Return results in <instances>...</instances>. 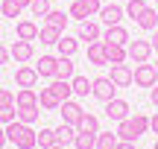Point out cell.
<instances>
[{"label": "cell", "mask_w": 158, "mask_h": 149, "mask_svg": "<svg viewBox=\"0 0 158 149\" xmlns=\"http://www.w3.org/2000/svg\"><path fill=\"white\" fill-rule=\"evenodd\" d=\"M6 138H9V143L18 146V149H35L38 146V132H35L32 126H27V123H21V120H15V123L6 126Z\"/></svg>", "instance_id": "1"}, {"label": "cell", "mask_w": 158, "mask_h": 149, "mask_svg": "<svg viewBox=\"0 0 158 149\" xmlns=\"http://www.w3.org/2000/svg\"><path fill=\"white\" fill-rule=\"evenodd\" d=\"M100 9H102V3L100 0H73L70 3V9H68V15L73 18V21H88V18H94V15H100Z\"/></svg>", "instance_id": "2"}, {"label": "cell", "mask_w": 158, "mask_h": 149, "mask_svg": "<svg viewBox=\"0 0 158 149\" xmlns=\"http://www.w3.org/2000/svg\"><path fill=\"white\" fill-rule=\"evenodd\" d=\"M152 44L149 41H143V38H135V41H129L126 44V56L132 58L135 64H143V62H149V56H152Z\"/></svg>", "instance_id": "3"}, {"label": "cell", "mask_w": 158, "mask_h": 149, "mask_svg": "<svg viewBox=\"0 0 158 149\" xmlns=\"http://www.w3.org/2000/svg\"><path fill=\"white\" fill-rule=\"evenodd\" d=\"M132 82H135L138 88H152L158 85V70H155V64H138L135 70H132Z\"/></svg>", "instance_id": "4"}, {"label": "cell", "mask_w": 158, "mask_h": 149, "mask_svg": "<svg viewBox=\"0 0 158 149\" xmlns=\"http://www.w3.org/2000/svg\"><path fill=\"white\" fill-rule=\"evenodd\" d=\"M114 94H117V85H114L108 76H100V79L91 82V97H97L100 103H108V99H114Z\"/></svg>", "instance_id": "5"}, {"label": "cell", "mask_w": 158, "mask_h": 149, "mask_svg": "<svg viewBox=\"0 0 158 149\" xmlns=\"http://www.w3.org/2000/svg\"><path fill=\"white\" fill-rule=\"evenodd\" d=\"M129 111H132V108H129V103H126V99H117V97H114V99H108V103H106V117H108V120H114V123L132 117Z\"/></svg>", "instance_id": "6"}, {"label": "cell", "mask_w": 158, "mask_h": 149, "mask_svg": "<svg viewBox=\"0 0 158 149\" xmlns=\"http://www.w3.org/2000/svg\"><path fill=\"white\" fill-rule=\"evenodd\" d=\"M102 41H106V44H129V29L123 26V23H114V26H106V32H102Z\"/></svg>", "instance_id": "7"}, {"label": "cell", "mask_w": 158, "mask_h": 149, "mask_svg": "<svg viewBox=\"0 0 158 149\" xmlns=\"http://www.w3.org/2000/svg\"><path fill=\"white\" fill-rule=\"evenodd\" d=\"M59 114H62V123H70V126H76L79 117H82L85 111H82V105H79V103H73V99H64V103L59 105Z\"/></svg>", "instance_id": "8"}, {"label": "cell", "mask_w": 158, "mask_h": 149, "mask_svg": "<svg viewBox=\"0 0 158 149\" xmlns=\"http://www.w3.org/2000/svg\"><path fill=\"white\" fill-rule=\"evenodd\" d=\"M108 79L117 88H129L132 85V67L129 64H111V76H108Z\"/></svg>", "instance_id": "9"}, {"label": "cell", "mask_w": 158, "mask_h": 149, "mask_svg": "<svg viewBox=\"0 0 158 149\" xmlns=\"http://www.w3.org/2000/svg\"><path fill=\"white\" fill-rule=\"evenodd\" d=\"M9 56L15 58L18 64H23V62H29V58H32V41H21V38H18L15 44H12V50H9Z\"/></svg>", "instance_id": "10"}, {"label": "cell", "mask_w": 158, "mask_h": 149, "mask_svg": "<svg viewBox=\"0 0 158 149\" xmlns=\"http://www.w3.org/2000/svg\"><path fill=\"white\" fill-rule=\"evenodd\" d=\"M123 6H117V3H111V6H102L100 9V21L106 23V26H114V23H120L123 21Z\"/></svg>", "instance_id": "11"}, {"label": "cell", "mask_w": 158, "mask_h": 149, "mask_svg": "<svg viewBox=\"0 0 158 149\" xmlns=\"http://www.w3.org/2000/svg\"><path fill=\"white\" fill-rule=\"evenodd\" d=\"M15 82H18V88H35V82H38V73H35V67H27V64H21V67L15 70Z\"/></svg>", "instance_id": "12"}, {"label": "cell", "mask_w": 158, "mask_h": 149, "mask_svg": "<svg viewBox=\"0 0 158 149\" xmlns=\"http://www.w3.org/2000/svg\"><path fill=\"white\" fill-rule=\"evenodd\" d=\"M56 62L59 56H41L38 64H35V73L44 76V79H56Z\"/></svg>", "instance_id": "13"}, {"label": "cell", "mask_w": 158, "mask_h": 149, "mask_svg": "<svg viewBox=\"0 0 158 149\" xmlns=\"http://www.w3.org/2000/svg\"><path fill=\"white\" fill-rule=\"evenodd\" d=\"M79 41H100L102 38V32H100V23H94V21H82L79 23V35H76Z\"/></svg>", "instance_id": "14"}, {"label": "cell", "mask_w": 158, "mask_h": 149, "mask_svg": "<svg viewBox=\"0 0 158 149\" xmlns=\"http://www.w3.org/2000/svg\"><path fill=\"white\" fill-rule=\"evenodd\" d=\"M76 76V64H73V58L70 56H59V62H56V79H73Z\"/></svg>", "instance_id": "15"}, {"label": "cell", "mask_w": 158, "mask_h": 149, "mask_svg": "<svg viewBox=\"0 0 158 149\" xmlns=\"http://www.w3.org/2000/svg\"><path fill=\"white\" fill-rule=\"evenodd\" d=\"M138 26L147 29V32H155V29H158V9H155V6H147V9L141 12V18H138Z\"/></svg>", "instance_id": "16"}, {"label": "cell", "mask_w": 158, "mask_h": 149, "mask_svg": "<svg viewBox=\"0 0 158 149\" xmlns=\"http://www.w3.org/2000/svg\"><path fill=\"white\" fill-rule=\"evenodd\" d=\"M38 105L44 111H56L59 105H62V99H59V94L53 91V88H41V94H38Z\"/></svg>", "instance_id": "17"}, {"label": "cell", "mask_w": 158, "mask_h": 149, "mask_svg": "<svg viewBox=\"0 0 158 149\" xmlns=\"http://www.w3.org/2000/svg\"><path fill=\"white\" fill-rule=\"evenodd\" d=\"M88 62L91 64H108V58H106V41H91L88 44Z\"/></svg>", "instance_id": "18"}, {"label": "cell", "mask_w": 158, "mask_h": 149, "mask_svg": "<svg viewBox=\"0 0 158 149\" xmlns=\"http://www.w3.org/2000/svg\"><path fill=\"white\" fill-rule=\"evenodd\" d=\"M15 105H18V108H32V105H38L35 88H21V91L15 94Z\"/></svg>", "instance_id": "19"}, {"label": "cell", "mask_w": 158, "mask_h": 149, "mask_svg": "<svg viewBox=\"0 0 158 149\" xmlns=\"http://www.w3.org/2000/svg\"><path fill=\"white\" fill-rule=\"evenodd\" d=\"M56 50H59V56H70V58H73V56H76V50H79V38H73V35H64V32H62V38H59Z\"/></svg>", "instance_id": "20"}, {"label": "cell", "mask_w": 158, "mask_h": 149, "mask_svg": "<svg viewBox=\"0 0 158 149\" xmlns=\"http://www.w3.org/2000/svg\"><path fill=\"white\" fill-rule=\"evenodd\" d=\"M38 23L35 21H21L18 23V38L21 41H38Z\"/></svg>", "instance_id": "21"}, {"label": "cell", "mask_w": 158, "mask_h": 149, "mask_svg": "<svg viewBox=\"0 0 158 149\" xmlns=\"http://www.w3.org/2000/svg\"><path fill=\"white\" fill-rule=\"evenodd\" d=\"M76 132H88V135H100V120H97L94 114H88V111H85V114L79 117V123H76Z\"/></svg>", "instance_id": "22"}, {"label": "cell", "mask_w": 158, "mask_h": 149, "mask_svg": "<svg viewBox=\"0 0 158 149\" xmlns=\"http://www.w3.org/2000/svg\"><path fill=\"white\" fill-rule=\"evenodd\" d=\"M106 58H108V64H123L129 56H126L123 44H106Z\"/></svg>", "instance_id": "23"}, {"label": "cell", "mask_w": 158, "mask_h": 149, "mask_svg": "<svg viewBox=\"0 0 158 149\" xmlns=\"http://www.w3.org/2000/svg\"><path fill=\"white\" fill-rule=\"evenodd\" d=\"M68 18H70V15H64V12H59V9H50V12L44 15V23H47V26H56V29H62V32H64Z\"/></svg>", "instance_id": "24"}, {"label": "cell", "mask_w": 158, "mask_h": 149, "mask_svg": "<svg viewBox=\"0 0 158 149\" xmlns=\"http://www.w3.org/2000/svg\"><path fill=\"white\" fill-rule=\"evenodd\" d=\"M59 38H62V29H56V26H47V23H44V26L38 29V41H41V44H53V47H56Z\"/></svg>", "instance_id": "25"}, {"label": "cell", "mask_w": 158, "mask_h": 149, "mask_svg": "<svg viewBox=\"0 0 158 149\" xmlns=\"http://www.w3.org/2000/svg\"><path fill=\"white\" fill-rule=\"evenodd\" d=\"M56 138H59V143H62V146L73 143V140H76V126H70V123H62V126H56Z\"/></svg>", "instance_id": "26"}, {"label": "cell", "mask_w": 158, "mask_h": 149, "mask_svg": "<svg viewBox=\"0 0 158 149\" xmlns=\"http://www.w3.org/2000/svg\"><path fill=\"white\" fill-rule=\"evenodd\" d=\"M117 138H120V140H126V143H135V140H138V135H135V129H132L129 117L117 123Z\"/></svg>", "instance_id": "27"}, {"label": "cell", "mask_w": 158, "mask_h": 149, "mask_svg": "<svg viewBox=\"0 0 158 149\" xmlns=\"http://www.w3.org/2000/svg\"><path fill=\"white\" fill-rule=\"evenodd\" d=\"M117 143H120V138H117V132H100L97 135V149H117Z\"/></svg>", "instance_id": "28"}, {"label": "cell", "mask_w": 158, "mask_h": 149, "mask_svg": "<svg viewBox=\"0 0 158 149\" xmlns=\"http://www.w3.org/2000/svg\"><path fill=\"white\" fill-rule=\"evenodd\" d=\"M41 105H32V108H18V120L21 123H27V126H32V123H38V117H41Z\"/></svg>", "instance_id": "29"}, {"label": "cell", "mask_w": 158, "mask_h": 149, "mask_svg": "<svg viewBox=\"0 0 158 149\" xmlns=\"http://www.w3.org/2000/svg\"><path fill=\"white\" fill-rule=\"evenodd\" d=\"M70 88H73L76 97H88V94H91V82H88V76H73V79H70Z\"/></svg>", "instance_id": "30"}, {"label": "cell", "mask_w": 158, "mask_h": 149, "mask_svg": "<svg viewBox=\"0 0 158 149\" xmlns=\"http://www.w3.org/2000/svg\"><path fill=\"white\" fill-rule=\"evenodd\" d=\"M76 149H97V135H88V132H76V140H73Z\"/></svg>", "instance_id": "31"}, {"label": "cell", "mask_w": 158, "mask_h": 149, "mask_svg": "<svg viewBox=\"0 0 158 149\" xmlns=\"http://www.w3.org/2000/svg\"><path fill=\"white\" fill-rule=\"evenodd\" d=\"M53 91H56L59 94V99H62V103H64V99H70V94H73V88H70V82L68 79H53Z\"/></svg>", "instance_id": "32"}, {"label": "cell", "mask_w": 158, "mask_h": 149, "mask_svg": "<svg viewBox=\"0 0 158 149\" xmlns=\"http://www.w3.org/2000/svg\"><path fill=\"white\" fill-rule=\"evenodd\" d=\"M129 123H132V129H135L138 138L147 135V129H149V117H147V114H138V111H135V117H129Z\"/></svg>", "instance_id": "33"}, {"label": "cell", "mask_w": 158, "mask_h": 149, "mask_svg": "<svg viewBox=\"0 0 158 149\" xmlns=\"http://www.w3.org/2000/svg\"><path fill=\"white\" fill-rule=\"evenodd\" d=\"M56 143H59L56 129H41V132H38V146L41 149H50V146H56Z\"/></svg>", "instance_id": "34"}, {"label": "cell", "mask_w": 158, "mask_h": 149, "mask_svg": "<svg viewBox=\"0 0 158 149\" xmlns=\"http://www.w3.org/2000/svg\"><path fill=\"white\" fill-rule=\"evenodd\" d=\"M0 15L3 18H21V6H18L15 0H3V3H0Z\"/></svg>", "instance_id": "35"}, {"label": "cell", "mask_w": 158, "mask_h": 149, "mask_svg": "<svg viewBox=\"0 0 158 149\" xmlns=\"http://www.w3.org/2000/svg\"><path fill=\"white\" fill-rule=\"evenodd\" d=\"M143 9H147V3H143V0H129V3L123 6V12H126L129 18H135V21L141 18V12H143Z\"/></svg>", "instance_id": "36"}, {"label": "cell", "mask_w": 158, "mask_h": 149, "mask_svg": "<svg viewBox=\"0 0 158 149\" xmlns=\"http://www.w3.org/2000/svg\"><path fill=\"white\" fill-rule=\"evenodd\" d=\"M15 120H18V105H3V108H0V123L9 126V123H15Z\"/></svg>", "instance_id": "37"}, {"label": "cell", "mask_w": 158, "mask_h": 149, "mask_svg": "<svg viewBox=\"0 0 158 149\" xmlns=\"http://www.w3.org/2000/svg\"><path fill=\"white\" fill-rule=\"evenodd\" d=\"M29 12H32L35 18H44L47 12H50V0H32V3H29Z\"/></svg>", "instance_id": "38"}, {"label": "cell", "mask_w": 158, "mask_h": 149, "mask_svg": "<svg viewBox=\"0 0 158 149\" xmlns=\"http://www.w3.org/2000/svg\"><path fill=\"white\" fill-rule=\"evenodd\" d=\"M3 105H15V94L9 91V88H0V108Z\"/></svg>", "instance_id": "39"}, {"label": "cell", "mask_w": 158, "mask_h": 149, "mask_svg": "<svg viewBox=\"0 0 158 149\" xmlns=\"http://www.w3.org/2000/svg\"><path fill=\"white\" fill-rule=\"evenodd\" d=\"M149 99H152V105L158 108V85H152V91H149Z\"/></svg>", "instance_id": "40"}, {"label": "cell", "mask_w": 158, "mask_h": 149, "mask_svg": "<svg viewBox=\"0 0 158 149\" xmlns=\"http://www.w3.org/2000/svg\"><path fill=\"white\" fill-rule=\"evenodd\" d=\"M6 62H9V50L0 44V64H6Z\"/></svg>", "instance_id": "41"}, {"label": "cell", "mask_w": 158, "mask_h": 149, "mask_svg": "<svg viewBox=\"0 0 158 149\" xmlns=\"http://www.w3.org/2000/svg\"><path fill=\"white\" fill-rule=\"evenodd\" d=\"M149 129H152V132L158 135V114H152V117H149Z\"/></svg>", "instance_id": "42"}, {"label": "cell", "mask_w": 158, "mask_h": 149, "mask_svg": "<svg viewBox=\"0 0 158 149\" xmlns=\"http://www.w3.org/2000/svg\"><path fill=\"white\" fill-rule=\"evenodd\" d=\"M6 143H9V138H6V126H3V129H0V149H3Z\"/></svg>", "instance_id": "43"}, {"label": "cell", "mask_w": 158, "mask_h": 149, "mask_svg": "<svg viewBox=\"0 0 158 149\" xmlns=\"http://www.w3.org/2000/svg\"><path fill=\"white\" fill-rule=\"evenodd\" d=\"M149 44H152V50L158 53V29H155V35H152V38H149Z\"/></svg>", "instance_id": "44"}, {"label": "cell", "mask_w": 158, "mask_h": 149, "mask_svg": "<svg viewBox=\"0 0 158 149\" xmlns=\"http://www.w3.org/2000/svg\"><path fill=\"white\" fill-rule=\"evenodd\" d=\"M117 149H135V143H126V140H120V143H117Z\"/></svg>", "instance_id": "45"}, {"label": "cell", "mask_w": 158, "mask_h": 149, "mask_svg": "<svg viewBox=\"0 0 158 149\" xmlns=\"http://www.w3.org/2000/svg\"><path fill=\"white\" fill-rule=\"evenodd\" d=\"M18 6H21V9H29V3H32V0H15Z\"/></svg>", "instance_id": "46"}, {"label": "cell", "mask_w": 158, "mask_h": 149, "mask_svg": "<svg viewBox=\"0 0 158 149\" xmlns=\"http://www.w3.org/2000/svg\"><path fill=\"white\" fill-rule=\"evenodd\" d=\"M50 149H68V146H62V143H56V146H50Z\"/></svg>", "instance_id": "47"}, {"label": "cell", "mask_w": 158, "mask_h": 149, "mask_svg": "<svg viewBox=\"0 0 158 149\" xmlns=\"http://www.w3.org/2000/svg\"><path fill=\"white\" fill-rule=\"evenodd\" d=\"M152 149H158V140H155V143H152Z\"/></svg>", "instance_id": "48"}, {"label": "cell", "mask_w": 158, "mask_h": 149, "mask_svg": "<svg viewBox=\"0 0 158 149\" xmlns=\"http://www.w3.org/2000/svg\"><path fill=\"white\" fill-rule=\"evenodd\" d=\"M155 70H158V62H155Z\"/></svg>", "instance_id": "49"}, {"label": "cell", "mask_w": 158, "mask_h": 149, "mask_svg": "<svg viewBox=\"0 0 158 149\" xmlns=\"http://www.w3.org/2000/svg\"><path fill=\"white\" fill-rule=\"evenodd\" d=\"M155 3H158V0H155Z\"/></svg>", "instance_id": "50"}]
</instances>
